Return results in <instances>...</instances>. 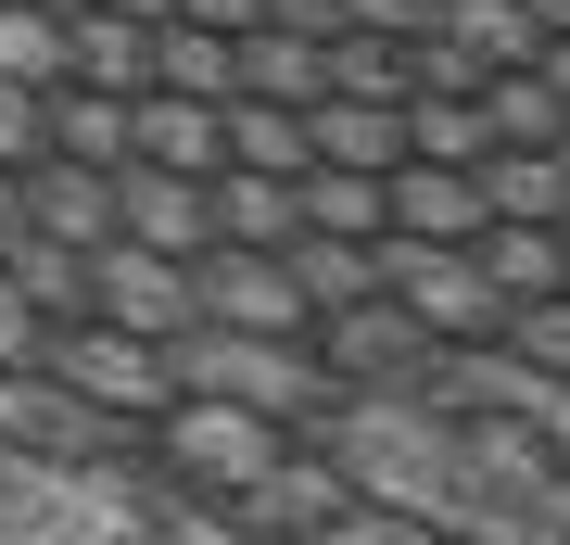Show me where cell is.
Returning a JSON list of instances; mask_svg holds the SVG:
<instances>
[{"instance_id":"d4e9b609","label":"cell","mask_w":570,"mask_h":545,"mask_svg":"<svg viewBox=\"0 0 570 545\" xmlns=\"http://www.w3.org/2000/svg\"><path fill=\"white\" fill-rule=\"evenodd\" d=\"M279 266H292V292H305L317 318H330V304H367V292H381V242H317V228H305Z\"/></svg>"},{"instance_id":"44dd1931","label":"cell","mask_w":570,"mask_h":545,"mask_svg":"<svg viewBox=\"0 0 570 545\" xmlns=\"http://www.w3.org/2000/svg\"><path fill=\"white\" fill-rule=\"evenodd\" d=\"M469 191H482V216H532V228H558V216H570L558 153H482V165H469Z\"/></svg>"},{"instance_id":"d6986e66","label":"cell","mask_w":570,"mask_h":545,"mask_svg":"<svg viewBox=\"0 0 570 545\" xmlns=\"http://www.w3.org/2000/svg\"><path fill=\"white\" fill-rule=\"evenodd\" d=\"M39 153H63V165H127V101L115 89H39Z\"/></svg>"},{"instance_id":"ba28073f","label":"cell","mask_w":570,"mask_h":545,"mask_svg":"<svg viewBox=\"0 0 570 545\" xmlns=\"http://www.w3.org/2000/svg\"><path fill=\"white\" fill-rule=\"evenodd\" d=\"M190 304H204V330H266V343H305L317 330V304L292 292V266L279 254H190Z\"/></svg>"},{"instance_id":"30bf717a","label":"cell","mask_w":570,"mask_h":545,"mask_svg":"<svg viewBox=\"0 0 570 545\" xmlns=\"http://www.w3.org/2000/svg\"><path fill=\"white\" fill-rule=\"evenodd\" d=\"M115 242L140 254H216V216H204V178H165V165H115Z\"/></svg>"},{"instance_id":"3957f363","label":"cell","mask_w":570,"mask_h":545,"mask_svg":"<svg viewBox=\"0 0 570 545\" xmlns=\"http://www.w3.org/2000/svg\"><path fill=\"white\" fill-rule=\"evenodd\" d=\"M381 304H406L431 356L508 330V304H494V280H482V254H469V242H381Z\"/></svg>"},{"instance_id":"e0dca14e","label":"cell","mask_w":570,"mask_h":545,"mask_svg":"<svg viewBox=\"0 0 570 545\" xmlns=\"http://www.w3.org/2000/svg\"><path fill=\"white\" fill-rule=\"evenodd\" d=\"M153 89H178V101H242V39L165 13V26H153Z\"/></svg>"},{"instance_id":"603a6c76","label":"cell","mask_w":570,"mask_h":545,"mask_svg":"<svg viewBox=\"0 0 570 545\" xmlns=\"http://www.w3.org/2000/svg\"><path fill=\"white\" fill-rule=\"evenodd\" d=\"M317 89H330V39L242 26V101H317Z\"/></svg>"},{"instance_id":"4dcf8cb0","label":"cell","mask_w":570,"mask_h":545,"mask_svg":"<svg viewBox=\"0 0 570 545\" xmlns=\"http://www.w3.org/2000/svg\"><path fill=\"white\" fill-rule=\"evenodd\" d=\"M0 165H13V178L39 165V89H13V77H0Z\"/></svg>"},{"instance_id":"7c38bea8","label":"cell","mask_w":570,"mask_h":545,"mask_svg":"<svg viewBox=\"0 0 570 545\" xmlns=\"http://www.w3.org/2000/svg\"><path fill=\"white\" fill-rule=\"evenodd\" d=\"M63 89L140 101V89H153V26H127V13H102V0H77V13H63Z\"/></svg>"},{"instance_id":"8fae6325","label":"cell","mask_w":570,"mask_h":545,"mask_svg":"<svg viewBox=\"0 0 570 545\" xmlns=\"http://www.w3.org/2000/svg\"><path fill=\"white\" fill-rule=\"evenodd\" d=\"M26 228H39V242L102 254V242H115V178H102V165H63V153H39V165H26Z\"/></svg>"},{"instance_id":"f1b7e54d","label":"cell","mask_w":570,"mask_h":545,"mask_svg":"<svg viewBox=\"0 0 570 545\" xmlns=\"http://www.w3.org/2000/svg\"><path fill=\"white\" fill-rule=\"evenodd\" d=\"M406 153L419 165H482L494 127H482V101H406Z\"/></svg>"},{"instance_id":"8992f818","label":"cell","mask_w":570,"mask_h":545,"mask_svg":"<svg viewBox=\"0 0 570 545\" xmlns=\"http://www.w3.org/2000/svg\"><path fill=\"white\" fill-rule=\"evenodd\" d=\"M305 343H317V368H330L343 393H419V381H431L419 318H406V304H381V292H367V304H330Z\"/></svg>"},{"instance_id":"83f0119b","label":"cell","mask_w":570,"mask_h":545,"mask_svg":"<svg viewBox=\"0 0 570 545\" xmlns=\"http://www.w3.org/2000/svg\"><path fill=\"white\" fill-rule=\"evenodd\" d=\"M0 77H13V89H63V13L0 0Z\"/></svg>"},{"instance_id":"6da1fadb","label":"cell","mask_w":570,"mask_h":545,"mask_svg":"<svg viewBox=\"0 0 570 545\" xmlns=\"http://www.w3.org/2000/svg\"><path fill=\"white\" fill-rule=\"evenodd\" d=\"M165 368H178V393H216V406H254V419H279L292 445L343 406V381L317 368V343H266V330H204L190 318L178 343H165Z\"/></svg>"},{"instance_id":"7402d4cb","label":"cell","mask_w":570,"mask_h":545,"mask_svg":"<svg viewBox=\"0 0 570 545\" xmlns=\"http://www.w3.org/2000/svg\"><path fill=\"white\" fill-rule=\"evenodd\" d=\"M482 127H494V153H558L570 101L532 77V64H508V77H482Z\"/></svg>"},{"instance_id":"ffe728a7","label":"cell","mask_w":570,"mask_h":545,"mask_svg":"<svg viewBox=\"0 0 570 545\" xmlns=\"http://www.w3.org/2000/svg\"><path fill=\"white\" fill-rule=\"evenodd\" d=\"M431 39H456L482 77H508V64L546 51V26H532V0H444V26H431Z\"/></svg>"},{"instance_id":"cb8c5ba5","label":"cell","mask_w":570,"mask_h":545,"mask_svg":"<svg viewBox=\"0 0 570 545\" xmlns=\"http://www.w3.org/2000/svg\"><path fill=\"white\" fill-rule=\"evenodd\" d=\"M0 280H13L26 304H39V318H89V254H77V242H39V228H13Z\"/></svg>"},{"instance_id":"5b68a950","label":"cell","mask_w":570,"mask_h":545,"mask_svg":"<svg viewBox=\"0 0 570 545\" xmlns=\"http://www.w3.org/2000/svg\"><path fill=\"white\" fill-rule=\"evenodd\" d=\"M140 445L178 469V483H204V495H242L266 457L292 445L279 419H254V406H216V393H178V406H153L140 419Z\"/></svg>"},{"instance_id":"ab89813d","label":"cell","mask_w":570,"mask_h":545,"mask_svg":"<svg viewBox=\"0 0 570 545\" xmlns=\"http://www.w3.org/2000/svg\"><path fill=\"white\" fill-rule=\"evenodd\" d=\"M558 254H570V216H558Z\"/></svg>"},{"instance_id":"d6a6232c","label":"cell","mask_w":570,"mask_h":545,"mask_svg":"<svg viewBox=\"0 0 570 545\" xmlns=\"http://www.w3.org/2000/svg\"><path fill=\"white\" fill-rule=\"evenodd\" d=\"M165 13H190V26H228V39H242V26H254V0H165Z\"/></svg>"},{"instance_id":"f35d334b","label":"cell","mask_w":570,"mask_h":545,"mask_svg":"<svg viewBox=\"0 0 570 545\" xmlns=\"http://www.w3.org/2000/svg\"><path fill=\"white\" fill-rule=\"evenodd\" d=\"M39 13H77V0H39Z\"/></svg>"},{"instance_id":"ac0fdd59","label":"cell","mask_w":570,"mask_h":545,"mask_svg":"<svg viewBox=\"0 0 570 545\" xmlns=\"http://www.w3.org/2000/svg\"><path fill=\"white\" fill-rule=\"evenodd\" d=\"M469 254H482L494 304H558V292H570V254H558V228H532V216H494Z\"/></svg>"},{"instance_id":"8d00e7d4","label":"cell","mask_w":570,"mask_h":545,"mask_svg":"<svg viewBox=\"0 0 570 545\" xmlns=\"http://www.w3.org/2000/svg\"><path fill=\"white\" fill-rule=\"evenodd\" d=\"M532 26H546V39H570V0H532Z\"/></svg>"},{"instance_id":"4316f807","label":"cell","mask_w":570,"mask_h":545,"mask_svg":"<svg viewBox=\"0 0 570 545\" xmlns=\"http://www.w3.org/2000/svg\"><path fill=\"white\" fill-rule=\"evenodd\" d=\"M406 39H355V26H343V39H330V89L317 101H406Z\"/></svg>"},{"instance_id":"7a4b0ae2","label":"cell","mask_w":570,"mask_h":545,"mask_svg":"<svg viewBox=\"0 0 570 545\" xmlns=\"http://www.w3.org/2000/svg\"><path fill=\"white\" fill-rule=\"evenodd\" d=\"M39 368L77 406H102V419L140 431L153 406H178V368H165V343H140V330H115V318H51L39 330Z\"/></svg>"},{"instance_id":"5bb4252c","label":"cell","mask_w":570,"mask_h":545,"mask_svg":"<svg viewBox=\"0 0 570 545\" xmlns=\"http://www.w3.org/2000/svg\"><path fill=\"white\" fill-rule=\"evenodd\" d=\"M127 165H165V178H216V101L140 89V101H127Z\"/></svg>"},{"instance_id":"1f68e13d","label":"cell","mask_w":570,"mask_h":545,"mask_svg":"<svg viewBox=\"0 0 570 545\" xmlns=\"http://www.w3.org/2000/svg\"><path fill=\"white\" fill-rule=\"evenodd\" d=\"M39 330H51V318H39L13 280H0V368H26V356H39Z\"/></svg>"},{"instance_id":"f546056e","label":"cell","mask_w":570,"mask_h":545,"mask_svg":"<svg viewBox=\"0 0 570 545\" xmlns=\"http://www.w3.org/2000/svg\"><path fill=\"white\" fill-rule=\"evenodd\" d=\"M520 368H546V381H570V292L558 304H508V330H494Z\"/></svg>"},{"instance_id":"4fadbf2b","label":"cell","mask_w":570,"mask_h":545,"mask_svg":"<svg viewBox=\"0 0 570 545\" xmlns=\"http://www.w3.org/2000/svg\"><path fill=\"white\" fill-rule=\"evenodd\" d=\"M204 216H216L228 254H292V242H305L292 178H242V165H216V178H204Z\"/></svg>"},{"instance_id":"277c9868","label":"cell","mask_w":570,"mask_h":545,"mask_svg":"<svg viewBox=\"0 0 570 545\" xmlns=\"http://www.w3.org/2000/svg\"><path fill=\"white\" fill-rule=\"evenodd\" d=\"M216 507H228V533H254V545H317V533H343L367 495L343 483V457H330V445H279L242 495H216Z\"/></svg>"},{"instance_id":"484cf974","label":"cell","mask_w":570,"mask_h":545,"mask_svg":"<svg viewBox=\"0 0 570 545\" xmlns=\"http://www.w3.org/2000/svg\"><path fill=\"white\" fill-rule=\"evenodd\" d=\"M292 203H305L317 242H381V178H355V165H305Z\"/></svg>"},{"instance_id":"74e56055","label":"cell","mask_w":570,"mask_h":545,"mask_svg":"<svg viewBox=\"0 0 570 545\" xmlns=\"http://www.w3.org/2000/svg\"><path fill=\"white\" fill-rule=\"evenodd\" d=\"M558 178H570V127H558Z\"/></svg>"},{"instance_id":"836d02e7","label":"cell","mask_w":570,"mask_h":545,"mask_svg":"<svg viewBox=\"0 0 570 545\" xmlns=\"http://www.w3.org/2000/svg\"><path fill=\"white\" fill-rule=\"evenodd\" d=\"M13 228H26V178L0 165V254H13Z\"/></svg>"},{"instance_id":"9c48e42d","label":"cell","mask_w":570,"mask_h":545,"mask_svg":"<svg viewBox=\"0 0 570 545\" xmlns=\"http://www.w3.org/2000/svg\"><path fill=\"white\" fill-rule=\"evenodd\" d=\"M89 318H115V330H140V343H178L204 304H190V266L178 254H140V242H102L89 254Z\"/></svg>"},{"instance_id":"d590c367","label":"cell","mask_w":570,"mask_h":545,"mask_svg":"<svg viewBox=\"0 0 570 545\" xmlns=\"http://www.w3.org/2000/svg\"><path fill=\"white\" fill-rule=\"evenodd\" d=\"M102 13H127V26H165V0H102Z\"/></svg>"},{"instance_id":"52a82bcc","label":"cell","mask_w":570,"mask_h":545,"mask_svg":"<svg viewBox=\"0 0 570 545\" xmlns=\"http://www.w3.org/2000/svg\"><path fill=\"white\" fill-rule=\"evenodd\" d=\"M0 445H13V457H63V469H77V457L140 445V431H127V419H102V406H77L39 356H26V368H0Z\"/></svg>"},{"instance_id":"9a60e30c","label":"cell","mask_w":570,"mask_h":545,"mask_svg":"<svg viewBox=\"0 0 570 545\" xmlns=\"http://www.w3.org/2000/svg\"><path fill=\"white\" fill-rule=\"evenodd\" d=\"M216 165H242V178H305L317 165L305 101H216Z\"/></svg>"},{"instance_id":"2e32d148","label":"cell","mask_w":570,"mask_h":545,"mask_svg":"<svg viewBox=\"0 0 570 545\" xmlns=\"http://www.w3.org/2000/svg\"><path fill=\"white\" fill-rule=\"evenodd\" d=\"M317 165H355V178H393L406 165V101H305Z\"/></svg>"},{"instance_id":"e575fe53","label":"cell","mask_w":570,"mask_h":545,"mask_svg":"<svg viewBox=\"0 0 570 545\" xmlns=\"http://www.w3.org/2000/svg\"><path fill=\"white\" fill-rule=\"evenodd\" d=\"M532 77H546V89L570 101V39H546V51H532Z\"/></svg>"}]
</instances>
